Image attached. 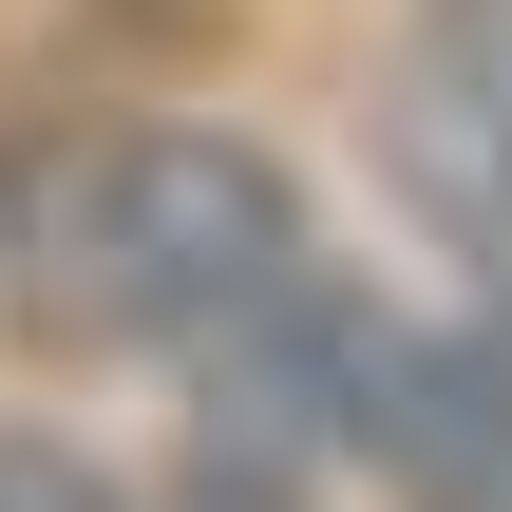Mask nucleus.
Here are the masks:
<instances>
[{
  "label": "nucleus",
  "instance_id": "3",
  "mask_svg": "<svg viewBox=\"0 0 512 512\" xmlns=\"http://www.w3.org/2000/svg\"><path fill=\"white\" fill-rule=\"evenodd\" d=\"M133 512H304V475H285V456H228V437H190V456H171Z\"/></svg>",
  "mask_w": 512,
  "mask_h": 512
},
{
  "label": "nucleus",
  "instance_id": "2",
  "mask_svg": "<svg viewBox=\"0 0 512 512\" xmlns=\"http://www.w3.org/2000/svg\"><path fill=\"white\" fill-rule=\"evenodd\" d=\"M399 152H418V190H437V209L512 266V0H418Z\"/></svg>",
  "mask_w": 512,
  "mask_h": 512
},
{
  "label": "nucleus",
  "instance_id": "1",
  "mask_svg": "<svg viewBox=\"0 0 512 512\" xmlns=\"http://www.w3.org/2000/svg\"><path fill=\"white\" fill-rule=\"evenodd\" d=\"M285 266H304L285 152H247V133H114V152H76V190H57V228H38V323L190 361V342H209L247 285H285Z\"/></svg>",
  "mask_w": 512,
  "mask_h": 512
},
{
  "label": "nucleus",
  "instance_id": "4",
  "mask_svg": "<svg viewBox=\"0 0 512 512\" xmlns=\"http://www.w3.org/2000/svg\"><path fill=\"white\" fill-rule=\"evenodd\" d=\"M0 512H133L95 456H57V437H0Z\"/></svg>",
  "mask_w": 512,
  "mask_h": 512
}]
</instances>
